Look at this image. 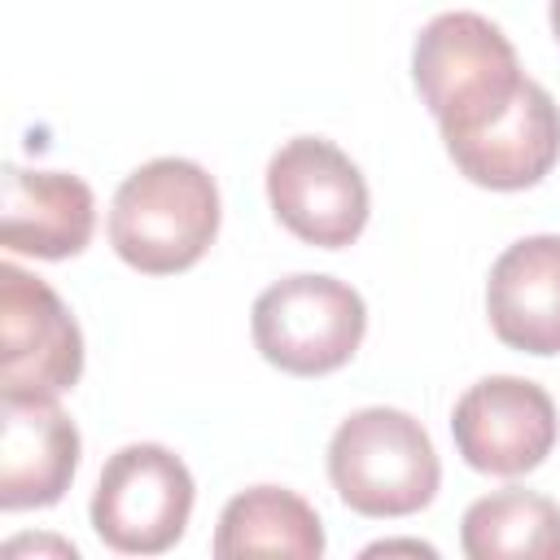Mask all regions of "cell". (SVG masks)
<instances>
[{
  "label": "cell",
  "instance_id": "cell-1",
  "mask_svg": "<svg viewBox=\"0 0 560 560\" xmlns=\"http://www.w3.org/2000/svg\"><path fill=\"white\" fill-rule=\"evenodd\" d=\"M219 188L192 158L136 166L109 201V245L144 276L188 271L219 236Z\"/></svg>",
  "mask_w": 560,
  "mask_h": 560
},
{
  "label": "cell",
  "instance_id": "cell-2",
  "mask_svg": "<svg viewBox=\"0 0 560 560\" xmlns=\"http://www.w3.org/2000/svg\"><path fill=\"white\" fill-rule=\"evenodd\" d=\"M411 79L446 140L508 109L529 74L521 70L512 39L490 18L455 9L420 26Z\"/></svg>",
  "mask_w": 560,
  "mask_h": 560
},
{
  "label": "cell",
  "instance_id": "cell-3",
  "mask_svg": "<svg viewBox=\"0 0 560 560\" xmlns=\"http://www.w3.org/2000/svg\"><path fill=\"white\" fill-rule=\"evenodd\" d=\"M328 481L359 516H411L442 486L424 424L398 407L350 411L328 442Z\"/></svg>",
  "mask_w": 560,
  "mask_h": 560
},
{
  "label": "cell",
  "instance_id": "cell-4",
  "mask_svg": "<svg viewBox=\"0 0 560 560\" xmlns=\"http://www.w3.org/2000/svg\"><path fill=\"white\" fill-rule=\"evenodd\" d=\"M258 354L289 376H324L354 359L368 332V306L354 284L298 271L267 284L249 311Z\"/></svg>",
  "mask_w": 560,
  "mask_h": 560
},
{
  "label": "cell",
  "instance_id": "cell-5",
  "mask_svg": "<svg viewBox=\"0 0 560 560\" xmlns=\"http://www.w3.org/2000/svg\"><path fill=\"white\" fill-rule=\"evenodd\" d=\"M192 472L162 442H131L114 451L92 490V529L122 556L171 551L192 516Z\"/></svg>",
  "mask_w": 560,
  "mask_h": 560
},
{
  "label": "cell",
  "instance_id": "cell-6",
  "mask_svg": "<svg viewBox=\"0 0 560 560\" xmlns=\"http://www.w3.org/2000/svg\"><path fill=\"white\" fill-rule=\"evenodd\" d=\"M267 201L276 219L306 245L341 249L368 228V179L324 136H293L267 162Z\"/></svg>",
  "mask_w": 560,
  "mask_h": 560
},
{
  "label": "cell",
  "instance_id": "cell-7",
  "mask_svg": "<svg viewBox=\"0 0 560 560\" xmlns=\"http://www.w3.org/2000/svg\"><path fill=\"white\" fill-rule=\"evenodd\" d=\"M83 376V332L52 284L0 262V394L57 398Z\"/></svg>",
  "mask_w": 560,
  "mask_h": 560
},
{
  "label": "cell",
  "instance_id": "cell-8",
  "mask_svg": "<svg viewBox=\"0 0 560 560\" xmlns=\"http://www.w3.org/2000/svg\"><path fill=\"white\" fill-rule=\"evenodd\" d=\"M451 438L468 468L494 477L534 472L556 446V402L538 381L481 376L451 411Z\"/></svg>",
  "mask_w": 560,
  "mask_h": 560
},
{
  "label": "cell",
  "instance_id": "cell-9",
  "mask_svg": "<svg viewBox=\"0 0 560 560\" xmlns=\"http://www.w3.org/2000/svg\"><path fill=\"white\" fill-rule=\"evenodd\" d=\"M446 153L459 175L481 188H534L560 162V105L542 83L525 79L508 109H499L481 127L446 136Z\"/></svg>",
  "mask_w": 560,
  "mask_h": 560
},
{
  "label": "cell",
  "instance_id": "cell-10",
  "mask_svg": "<svg viewBox=\"0 0 560 560\" xmlns=\"http://www.w3.org/2000/svg\"><path fill=\"white\" fill-rule=\"evenodd\" d=\"M79 472V429L57 398L0 394V508H52Z\"/></svg>",
  "mask_w": 560,
  "mask_h": 560
},
{
  "label": "cell",
  "instance_id": "cell-11",
  "mask_svg": "<svg viewBox=\"0 0 560 560\" xmlns=\"http://www.w3.org/2000/svg\"><path fill=\"white\" fill-rule=\"evenodd\" d=\"M486 315L503 346L525 354H560V236L538 232L512 241L486 280Z\"/></svg>",
  "mask_w": 560,
  "mask_h": 560
},
{
  "label": "cell",
  "instance_id": "cell-12",
  "mask_svg": "<svg viewBox=\"0 0 560 560\" xmlns=\"http://www.w3.org/2000/svg\"><path fill=\"white\" fill-rule=\"evenodd\" d=\"M96 228V197L79 175L4 166V210L0 241L9 254L31 258H74L88 249Z\"/></svg>",
  "mask_w": 560,
  "mask_h": 560
},
{
  "label": "cell",
  "instance_id": "cell-13",
  "mask_svg": "<svg viewBox=\"0 0 560 560\" xmlns=\"http://www.w3.org/2000/svg\"><path fill=\"white\" fill-rule=\"evenodd\" d=\"M214 556H293L319 560L324 556V525L319 512L284 486H249L228 499L214 529Z\"/></svg>",
  "mask_w": 560,
  "mask_h": 560
},
{
  "label": "cell",
  "instance_id": "cell-14",
  "mask_svg": "<svg viewBox=\"0 0 560 560\" xmlns=\"http://www.w3.org/2000/svg\"><path fill=\"white\" fill-rule=\"evenodd\" d=\"M459 547L472 560H560V503L521 486L481 494L459 521Z\"/></svg>",
  "mask_w": 560,
  "mask_h": 560
},
{
  "label": "cell",
  "instance_id": "cell-15",
  "mask_svg": "<svg viewBox=\"0 0 560 560\" xmlns=\"http://www.w3.org/2000/svg\"><path fill=\"white\" fill-rule=\"evenodd\" d=\"M376 551H416V556H433L429 542H372L368 556H376Z\"/></svg>",
  "mask_w": 560,
  "mask_h": 560
},
{
  "label": "cell",
  "instance_id": "cell-16",
  "mask_svg": "<svg viewBox=\"0 0 560 560\" xmlns=\"http://www.w3.org/2000/svg\"><path fill=\"white\" fill-rule=\"evenodd\" d=\"M551 31H556V39H560V0H551Z\"/></svg>",
  "mask_w": 560,
  "mask_h": 560
}]
</instances>
